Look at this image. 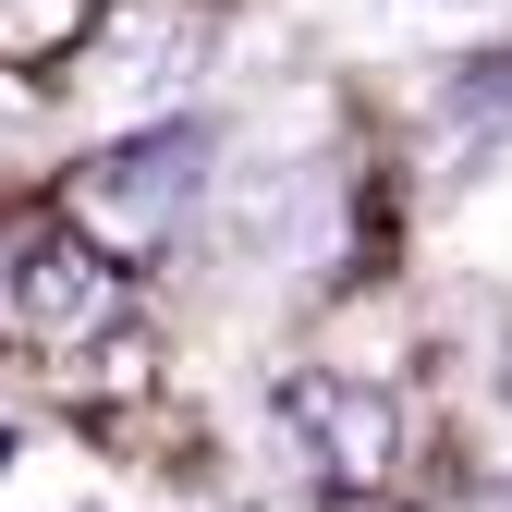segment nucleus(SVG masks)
<instances>
[{"instance_id": "1", "label": "nucleus", "mask_w": 512, "mask_h": 512, "mask_svg": "<svg viewBox=\"0 0 512 512\" xmlns=\"http://www.w3.org/2000/svg\"><path fill=\"white\" fill-rule=\"evenodd\" d=\"M196 171H208V135L196 122H159V135H122V147H98L74 183H61V208H74V232L110 256H147L183 208H196Z\"/></svg>"}, {"instance_id": "2", "label": "nucleus", "mask_w": 512, "mask_h": 512, "mask_svg": "<svg viewBox=\"0 0 512 512\" xmlns=\"http://www.w3.org/2000/svg\"><path fill=\"white\" fill-rule=\"evenodd\" d=\"M208 37H220V0H98L61 86L74 98H171V86H196Z\"/></svg>"}, {"instance_id": "3", "label": "nucleus", "mask_w": 512, "mask_h": 512, "mask_svg": "<svg viewBox=\"0 0 512 512\" xmlns=\"http://www.w3.org/2000/svg\"><path fill=\"white\" fill-rule=\"evenodd\" d=\"M281 415H293V452L317 464V488L378 500V488L403 476V403H391V391H366V378H293Z\"/></svg>"}, {"instance_id": "4", "label": "nucleus", "mask_w": 512, "mask_h": 512, "mask_svg": "<svg viewBox=\"0 0 512 512\" xmlns=\"http://www.w3.org/2000/svg\"><path fill=\"white\" fill-rule=\"evenodd\" d=\"M13 305H25L37 342H98L122 317V256H98L74 220H49V232L13 244Z\"/></svg>"}, {"instance_id": "5", "label": "nucleus", "mask_w": 512, "mask_h": 512, "mask_svg": "<svg viewBox=\"0 0 512 512\" xmlns=\"http://www.w3.org/2000/svg\"><path fill=\"white\" fill-rule=\"evenodd\" d=\"M452 110H464V122H512V49H500V61H476V74L452 86Z\"/></svg>"}, {"instance_id": "6", "label": "nucleus", "mask_w": 512, "mask_h": 512, "mask_svg": "<svg viewBox=\"0 0 512 512\" xmlns=\"http://www.w3.org/2000/svg\"><path fill=\"white\" fill-rule=\"evenodd\" d=\"M452 512H512V488H488V500H452Z\"/></svg>"}]
</instances>
